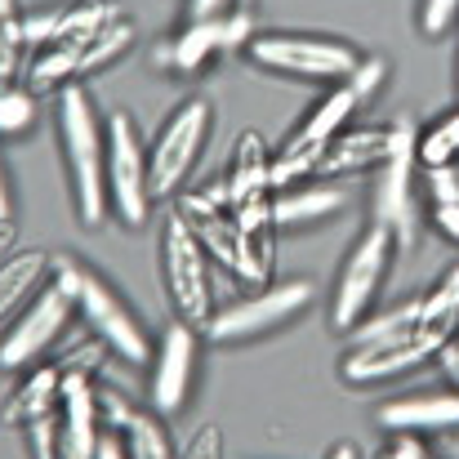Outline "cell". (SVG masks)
I'll list each match as a JSON object with an SVG mask.
<instances>
[{"label":"cell","instance_id":"obj_1","mask_svg":"<svg viewBox=\"0 0 459 459\" xmlns=\"http://www.w3.org/2000/svg\"><path fill=\"white\" fill-rule=\"evenodd\" d=\"M459 339V264H451L429 290H424V321L420 330L388 339V343H366V348H343L339 357V379L352 388H379L393 379H406L433 361Z\"/></svg>","mask_w":459,"mask_h":459},{"label":"cell","instance_id":"obj_2","mask_svg":"<svg viewBox=\"0 0 459 459\" xmlns=\"http://www.w3.org/2000/svg\"><path fill=\"white\" fill-rule=\"evenodd\" d=\"M388 72H393L388 58L366 54L361 67H357L348 81L325 85V94L307 108L304 117H299V126H295V130L281 139V148L273 152V187H277V192L290 187V183L312 178L316 156L325 152V143H330L334 134H343V130L352 126V117L388 85Z\"/></svg>","mask_w":459,"mask_h":459},{"label":"cell","instance_id":"obj_3","mask_svg":"<svg viewBox=\"0 0 459 459\" xmlns=\"http://www.w3.org/2000/svg\"><path fill=\"white\" fill-rule=\"evenodd\" d=\"M54 130H58V156L63 178L72 192V210L81 228H103L108 210V178H103V117L85 85H67L54 94Z\"/></svg>","mask_w":459,"mask_h":459},{"label":"cell","instance_id":"obj_4","mask_svg":"<svg viewBox=\"0 0 459 459\" xmlns=\"http://www.w3.org/2000/svg\"><path fill=\"white\" fill-rule=\"evenodd\" d=\"M81 281H85V264H76L72 255H54L45 286L0 330V375H18V370H27V366L49 357V348L76 321Z\"/></svg>","mask_w":459,"mask_h":459},{"label":"cell","instance_id":"obj_5","mask_svg":"<svg viewBox=\"0 0 459 459\" xmlns=\"http://www.w3.org/2000/svg\"><path fill=\"white\" fill-rule=\"evenodd\" d=\"M250 67L304 85H334L348 81L361 67V49L330 31H255V40L241 49Z\"/></svg>","mask_w":459,"mask_h":459},{"label":"cell","instance_id":"obj_6","mask_svg":"<svg viewBox=\"0 0 459 459\" xmlns=\"http://www.w3.org/2000/svg\"><path fill=\"white\" fill-rule=\"evenodd\" d=\"M156 250H160V286H165L169 312L178 321L205 330L210 316L219 312L214 307V259H210V250L201 246V237L192 232V223L178 210H169L160 219Z\"/></svg>","mask_w":459,"mask_h":459},{"label":"cell","instance_id":"obj_7","mask_svg":"<svg viewBox=\"0 0 459 459\" xmlns=\"http://www.w3.org/2000/svg\"><path fill=\"white\" fill-rule=\"evenodd\" d=\"M139 45V27L121 13L117 22H108L103 31L85 36V40H63V45H45L31 54V63L22 67V85L36 94H58L67 85H85L99 72H112L121 58H130V49Z\"/></svg>","mask_w":459,"mask_h":459},{"label":"cell","instance_id":"obj_8","mask_svg":"<svg viewBox=\"0 0 459 459\" xmlns=\"http://www.w3.org/2000/svg\"><path fill=\"white\" fill-rule=\"evenodd\" d=\"M397 237L379 223H366L357 232V241L348 246L339 273H334V286H330V325L339 334H352L379 304V290L393 273V259H397Z\"/></svg>","mask_w":459,"mask_h":459},{"label":"cell","instance_id":"obj_9","mask_svg":"<svg viewBox=\"0 0 459 459\" xmlns=\"http://www.w3.org/2000/svg\"><path fill=\"white\" fill-rule=\"evenodd\" d=\"M312 299H316V286H312L307 277L268 281V286H255L250 295H241L237 304L219 307L201 334H205V343H214V348L255 343V339H268V334L295 325L307 307H312Z\"/></svg>","mask_w":459,"mask_h":459},{"label":"cell","instance_id":"obj_10","mask_svg":"<svg viewBox=\"0 0 459 459\" xmlns=\"http://www.w3.org/2000/svg\"><path fill=\"white\" fill-rule=\"evenodd\" d=\"M103 178H108V210L117 214L121 228H143L152 214V165H148V139L139 130V121L117 108L103 121Z\"/></svg>","mask_w":459,"mask_h":459},{"label":"cell","instance_id":"obj_11","mask_svg":"<svg viewBox=\"0 0 459 459\" xmlns=\"http://www.w3.org/2000/svg\"><path fill=\"white\" fill-rule=\"evenodd\" d=\"M210 134H214V103L192 94L183 99L156 130V139L148 143V165H152V196L156 201H169V196H183L201 156L210 148Z\"/></svg>","mask_w":459,"mask_h":459},{"label":"cell","instance_id":"obj_12","mask_svg":"<svg viewBox=\"0 0 459 459\" xmlns=\"http://www.w3.org/2000/svg\"><path fill=\"white\" fill-rule=\"evenodd\" d=\"M420 156H415V121H397V139L388 160L375 169V192H370V223L388 228L402 250L415 246L420 237V192H415Z\"/></svg>","mask_w":459,"mask_h":459},{"label":"cell","instance_id":"obj_13","mask_svg":"<svg viewBox=\"0 0 459 459\" xmlns=\"http://www.w3.org/2000/svg\"><path fill=\"white\" fill-rule=\"evenodd\" d=\"M76 316L90 325V334L112 352L121 357L126 366H148L152 361V334L148 325L139 321V312L117 295V286L99 273L85 268V281H81V304H76Z\"/></svg>","mask_w":459,"mask_h":459},{"label":"cell","instance_id":"obj_14","mask_svg":"<svg viewBox=\"0 0 459 459\" xmlns=\"http://www.w3.org/2000/svg\"><path fill=\"white\" fill-rule=\"evenodd\" d=\"M201 330L187 321H169L152 343V361H148V406L165 420H178L192 402V384H196V357H201Z\"/></svg>","mask_w":459,"mask_h":459},{"label":"cell","instance_id":"obj_15","mask_svg":"<svg viewBox=\"0 0 459 459\" xmlns=\"http://www.w3.org/2000/svg\"><path fill=\"white\" fill-rule=\"evenodd\" d=\"M126 9L117 0H49L27 9L22 31H27V49H45V45H63V40H85L94 31H103L108 22H117Z\"/></svg>","mask_w":459,"mask_h":459},{"label":"cell","instance_id":"obj_16","mask_svg":"<svg viewBox=\"0 0 459 459\" xmlns=\"http://www.w3.org/2000/svg\"><path fill=\"white\" fill-rule=\"evenodd\" d=\"M375 424L388 437H451L459 433V388L446 393H406L375 406Z\"/></svg>","mask_w":459,"mask_h":459},{"label":"cell","instance_id":"obj_17","mask_svg":"<svg viewBox=\"0 0 459 459\" xmlns=\"http://www.w3.org/2000/svg\"><path fill=\"white\" fill-rule=\"evenodd\" d=\"M393 139H397V121H384V126H348L343 134H334L325 143V152L316 156L312 165V178H352V174H375L388 152H393Z\"/></svg>","mask_w":459,"mask_h":459},{"label":"cell","instance_id":"obj_18","mask_svg":"<svg viewBox=\"0 0 459 459\" xmlns=\"http://www.w3.org/2000/svg\"><path fill=\"white\" fill-rule=\"evenodd\" d=\"M99 379L63 370V402H58V455L54 459H94L99 451Z\"/></svg>","mask_w":459,"mask_h":459},{"label":"cell","instance_id":"obj_19","mask_svg":"<svg viewBox=\"0 0 459 459\" xmlns=\"http://www.w3.org/2000/svg\"><path fill=\"white\" fill-rule=\"evenodd\" d=\"M58 402H63V366L58 361H36V366H27V370L13 375V388L0 402V424L13 429V433H22L36 420L54 415Z\"/></svg>","mask_w":459,"mask_h":459},{"label":"cell","instance_id":"obj_20","mask_svg":"<svg viewBox=\"0 0 459 459\" xmlns=\"http://www.w3.org/2000/svg\"><path fill=\"white\" fill-rule=\"evenodd\" d=\"M223 178H228V196H232L228 210L277 196V187H273V148H268V139L259 130H241L237 134Z\"/></svg>","mask_w":459,"mask_h":459},{"label":"cell","instance_id":"obj_21","mask_svg":"<svg viewBox=\"0 0 459 459\" xmlns=\"http://www.w3.org/2000/svg\"><path fill=\"white\" fill-rule=\"evenodd\" d=\"M348 205V192L330 178H304V183H290L273 196V214H277V228L290 232V228H312V223H325L334 214H343Z\"/></svg>","mask_w":459,"mask_h":459},{"label":"cell","instance_id":"obj_22","mask_svg":"<svg viewBox=\"0 0 459 459\" xmlns=\"http://www.w3.org/2000/svg\"><path fill=\"white\" fill-rule=\"evenodd\" d=\"M223 49V18H205V22H183L165 45H156V67L174 72V76H196L205 63H214Z\"/></svg>","mask_w":459,"mask_h":459},{"label":"cell","instance_id":"obj_23","mask_svg":"<svg viewBox=\"0 0 459 459\" xmlns=\"http://www.w3.org/2000/svg\"><path fill=\"white\" fill-rule=\"evenodd\" d=\"M54 255L31 246V250H13L9 259H0V330L27 307V299L45 286Z\"/></svg>","mask_w":459,"mask_h":459},{"label":"cell","instance_id":"obj_24","mask_svg":"<svg viewBox=\"0 0 459 459\" xmlns=\"http://www.w3.org/2000/svg\"><path fill=\"white\" fill-rule=\"evenodd\" d=\"M121 437H126V455L130 459H178L174 437H169V420L156 415L152 406H134Z\"/></svg>","mask_w":459,"mask_h":459},{"label":"cell","instance_id":"obj_25","mask_svg":"<svg viewBox=\"0 0 459 459\" xmlns=\"http://www.w3.org/2000/svg\"><path fill=\"white\" fill-rule=\"evenodd\" d=\"M415 156H420V169L459 165V103L437 121H429L424 130H415Z\"/></svg>","mask_w":459,"mask_h":459},{"label":"cell","instance_id":"obj_26","mask_svg":"<svg viewBox=\"0 0 459 459\" xmlns=\"http://www.w3.org/2000/svg\"><path fill=\"white\" fill-rule=\"evenodd\" d=\"M22 0H0V85L18 81L27 67V31H22Z\"/></svg>","mask_w":459,"mask_h":459},{"label":"cell","instance_id":"obj_27","mask_svg":"<svg viewBox=\"0 0 459 459\" xmlns=\"http://www.w3.org/2000/svg\"><path fill=\"white\" fill-rule=\"evenodd\" d=\"M40 108H36V90H27L22 81L0 85V139H22L36 126Z\"/></svg>","mask_w":459,"mask_h":459},{"label":"cell","instance_id":"obj_28","mask_svg":"<svg viewBox=\"0 0 459 459\" xmlns=\"http://www.w3.org/2000/svg\"><path fill=\"white\" fill-rule=\"evenodd\" d=\"M415 27L424 40H442L459 27V0H420L415 4Z\"/></svg>","mask_w":459,"mask_h":459},{"label":"cell","instance_id":"obj_29","mask_svg":"<svg viewBox=\"0 0 459 459\" xmlns=\"http://www.w3.org/2000/svg\"><path fill=\"white\" fill-rule=\"evenodd\" d=\"M424 192H429V205H459V165L424 169Z\"/></svg>","mask_w":459,"mask_h":459},{"label":"cell","instance_id":"obj_30","mask_svg":"<svg viewBox=\"0 0 459 459\" xmlns=\"http://www.w3.org/2000/svg\"><path fill=\"white\" fill-rule=\"evenodd\" d=\"M22 437H27V459H54L58 455V411L22 429Z\"/></svg>","mask_w":459,"mask_h":459},{"label":"cell","instance_id":"obj_31","mask_svg":"<svg viewBox=\"0 0 459 459\" xmlns=\"http://www.w3.org/2000/svg\"><path fill=\"white\" fill-rule=\"evenodd\" d=\"M223 451H228V442H223V429L219 424H201L187 442H183V451H178V459H223Z\"/></svg>","mask_w":459,"mask_h":459},{"label":"cell","instance_id":"obj_32","mask_svg":"<svg viewBox=\"0 0 459 459\" xmlns=\"http://www.w3.org/2000/svg\"><path fill=\"white\" fill-rule=\"evenodd\" d=\"M255 31H259L255 9H228V13H223V49H228V54H232V49H246V45L255 40Z\"/></svg>","mask_w":459,"mask_h":459},{"label":"cell","instance_id":"obj_33","mask_svg":"<svg viewBox=\"0 0 459 459\" xmlns=\"http://www.w3.org/2000/svg\"><path fill=\"white\" fill-rule=\"evenodd\" d=\"M375 459H433V455H429V446L420 437H388Z\"/></svg>","mask_w":459,"mask_h":459},{"label":"cell","instance_id":"obj_34","mask_svg":"<svg viewBox=\"0 0 459 459\" xmlns=\"http://www.w3.org/2000/svg\"><path fill=\"white\" fill-rule=\"evenodd\" d=\"M228 9H241L237 0H187V22H205V18H223Z\"/></svg>","mask_w":459,"mask_h":459},{"label":"cell","instance_id":"obj_35","mask_svg":"<svg viewBox=\"0 0 459 459\" xmlns=\"http://www.w3.org/2000/svg\"><path fill=\"white\" fill-rule=\"evenodd\" d=\"M429 219H433V228H437L451 246H459V205H433Z\"/></svg>","mask_w":459,"mask_h":459},{"label":"cell","instance_id":"obj_36","mask_svg":"<svg viewBox=\"0 0 459 459\" xmlns=\"http://www.w3.org/2000/svg\"><path fill=\"white\" fill-rule=\"evenodd\" d=\"M94 459H130L126 455V437H121L117 429H103V433H99V451H94Z\"/></svg>","mask_w":459,"mask_h":459},{"label":"cell","instance_id":"obj_37","mask_svg":"<svg viewBox=\"0 0 459 459\" xmlns=\"http://www.w3.org/2000/svg\"><path fill=\"white\" fill-rule=\"evenodd\" d=\"M18 250V219H0V259Z\"/></svg>","mask_w":459,"mask_h":459},{"label":"cell","instance_id":"obj_38","mask_svg":"<svg viewBox=\"0 0 459 459\" xmlns=\"http://www.w3.org/2000/svg\"><path fill=\"white\" fill-rule=\"evenodd\" d=\"M0 219H13V183H9L4 160H0Z\"/></svg>","mask_w":459,"mask_h":459},{"label":"cell","instance_id":"obj_39","mask_svg":"<svg viewBox=\"0 0 459 459\" xmlns=\"http://www.w3.org/2000/svg\"><path fill=\"white\" fill-rule=\"evenodd\" d=\"M442 366H446V375L455 379V388H459V339L446 348V352H442Z\"/></svg>","mask_w":459,"mask_h":459},{"label":"cell","instance_id":"obj_40","mask_svg":"<svg viewBox=\"0 0 459 459\" xmlns=\"http://www.w3.org/2000/svg\"><path fill=\"white\" fill-rule=\"evenodd\" d=\"M325 459H361V451H357V442H334Z\"/></svg>","mask_w":459,"mask_h":459},{"label":"cell","instance_id":"obj_41","mask_svg":"<svg viewBox=\"0 0 459 459\" xmlns=\"http://www.w3.org/2000/svg\"><path fill=\"white\" fill-rule=\"evenodd\" d=\"M455 94H459V54H455Z\"/></svg>","mask_w":459,"mask_h":459}]
</instances>
